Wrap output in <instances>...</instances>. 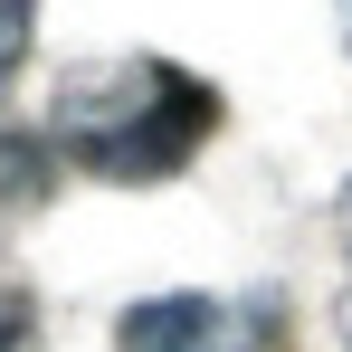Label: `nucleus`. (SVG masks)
<instances>
[{"label":"nucleus","mask_w":352,"mask_h":352,"mask_svg":"<svg viewBox=\"0 0 352 352\" xmlns=\"http://www.w3.org/2000/svg\"><path fill=\"white\" fill-rule=\"evenodd\" d=\"M48 190H58V153H48V133H10V124H0V229L29 219Z\"/></svg>","instance_id":"7ed1b4c3"},{"label":"nucleus","mask_w":352,"mask_h":352,"mask_svg":"<svg viewBox=\"0 0 352 352\" xmlns=\"http://www.w3.org/2000/svg\"><path fill=\"white\" fill-rule=\"evenodd\" d=\"M333 29H343V48H352V0H333Z\"/></svg>","instance_id":"0eeeda50"},{"label":"nucleus","mask_w":352,"mask_h":352,"mask_svg":"<svg viewBox=\"0 0 352 352\" xmlns=\"http://www.w3.org/2000/svg\"><path fill=\"white\" fill-rule=\"evenodd\" d=\"M38 48V0H0V105L19 96V67Z\"/></svg>","instance_id":"20e7f679"},{"label":"nucleus","mask_w":352,"mask_h":352,"mask_svg":"<svg viewBox=\"0 0 352 352\" xmlns=\"http://www.w3.org/2000/svg\"><path fill=\"white\" fill-rule=\"evenodd\" d=\"M210 133H219V86L172 58H96L48 105V153L124 190L190 172Z\"/></svg>","instance_id":"f257e3e1"},{"label":"nucleus","mask_w":352,"mask_h":352,"mask_svg":"<svg viewBox=\"0 0 352 352\" xmlns=\"http://www.w3.org/2000/svg\"><path fill=\"white\" fill-rule=\"evenodd\" d=\"M286 343V295L248 286V295H143L115 314V352H276Z\"/></svg>","instance_id":"f03ea898"},{"label":"nucleus","mask_w":352,"mask_h":352,"mask_svg":"<svg viewBox=\"0 0 352 352\" xmlns=\"http://www.w3.org/2000/svg\"><path fill=\"white\" fill-rule=\"evenodd\" d=\"M0 352H29V305L0 295Z\"/></svg>","instance_id":"39448f33"},{"label":"nucleus","mask_w":352,"mask_h":352,"mask_svg":"<svg viewBox=\"0 0 352 352\" xmlns=\"http://www.w3.org/2000/svg\"><path fill=\"white\" fill-rule=\"evenodd\" d=\"M333 238H343V257H352V181L333 190Z\"/></svg>","instance_id":"423d86ee"}]
</instances>
